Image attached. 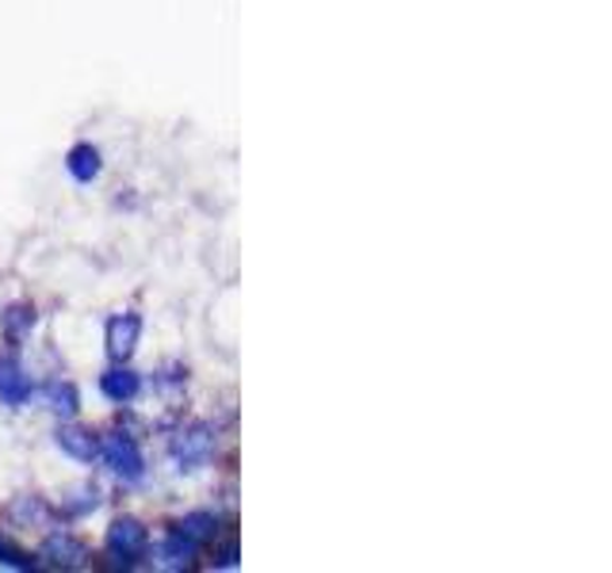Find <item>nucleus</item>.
Returning <instances> with one entry per match:
<instances>
[{
	"label": "nucleus",
	"mask_w": 612,
	"mask_h": 573,
	"mask_svg": "<svg viewBox=\"0 0 612 573\" xmlns=\"http://www.w3.org/2000/svg\"><path fill=\"white\" fill-rule=\"evenodd\" d=\"M100 463L127 485H138L146 478V455H142V448H138V440L131 436V432H111V436H100Z\"/></svg>",
	"instance_id": "nucleus-1"
},
{
	"label": "nucleus",
	"mask_w": 612,
	"mask_h": 573,
	"mask_svg": "<svg viewBox=\"0 0 612 573\" xmlns=\"http://www.w3.org/2000/svg\"><path fill=\"white\" fill-rule=\"evenodd\" d=\"M103 546H108V554L119 562V566H134L138 559L150 554V532H146V524L138 516H119V520H111Z\"/></svg>",
	"instance_id": "nucleus-2"
},
{
	"label": "nucleus",
	"mask_w": 612,
	"mask_h": 573,
	"mask_svg": "<svg viewBox=\"0 0 612 573\" xmlns=\"http://www.w3.org/2000/svg\"><path fill=\"white\" fill-rule=\"evenodd\" d=\"M89 543L81 540V535H73V532H50L47 540H42L39 546V566H50V570H84L89 566Z\"/></svg>",
	"instance_id": "nucleus-3"
},
{
	"label": "nucleus",
	"mask_w": 612,
	"mask_h": 573,
	"mask_svg": "<svg viewBox=\"0 0 612 573\" xmlns=\"http://www.w3.org/2000/svg\"><path fill=\"white\" fill-rule=\"evenodd\" d=\"M138 341H142V318H138L134 310L108 318V325H103V349H108L111 363H131L138 352Z\"/></svg>",
	"instance_id": "nucleus-4"
},
{
	"label": "nucleus",
	"mask_w": 612,
	"mask_h": 573,
	"mask_svg": "<svg viewBox=\"0 0 612 573\" xmlns=\"http://www.w3.org/2000/svg\"><path fill=\"white\" fill-rule=\"evenodd\" d=\"M211 451H214V429L203 421L188 424V429H180L177 436H172V459L180 463V471L203 466L207 459H211Z\"/></svg>",
	"instance_id": "nucleus-5"
},
{
	"label": "nucleus",
	"mask_w": 612,
	"mask_h": 573,
	"mask_svg": "<svg viewBox=\"0 0 612 573\" xmlns=\"http://www.w3.org/2000/svg\"><path fill=\"white\" fill-rule=\"evenodd\" d=\"M54 444L62 448L69 459H77V463H97L100 459V436L92 429H84V424H77V421L58 424Z\"/></svg>",
	"instance_id": "nucleus-6"
},
{
	"label": "nucleus",
	"mask_w": 612,
	"mask_h": 573,
	"mask_svg": "<svg viewBox=\"0 0 612 573\" xmlns=\"http://www.w3.org/2000/svg\"><path fill=\"white\" fill-rule=\"evenodd\" d=\"M100 394L116 405H131L142 394V375L131 371V363H111L100 375Z\"/></svg>",
	"instance_id": "nucleus-7"
},
{
	"label": "nucleus",
	"mask_w": 612,
	"mask_h": 573,
	"mask_svg": "<svg viewBox=\"0 0 612 573\" xmlns=\"http://www.w3.org/2000/svg\"><path fill=\"white\" fill-rule=\"evenodd\" d=\"M31 394H34V382L28 371H23L20 355H12V352L0 355V402L23 405Z\"/></svg>",
	"instance_id": "nucleus-8"
},
{
	"label": "nucleus",
	"mask_w": 612,
	"mask_h": 573,
	"mask_svg": "<svg viewBox=\"0 0 612 573\" xmlns=\"http://www.w3.org/2000/svg\"><path fill=\"white\" fill-rule=\"evenodd\" d=\"M4 516L12 520L16 527H47L50 520H54V509H50L39 493H20V497L8 505Z\"/></svg>",
	"instance_id": "nucleus-9"
},
{
	"label": "nucleus",
	"mask_w": 612,
	"mask_h": 573,
	"mask_svg": "<svg viewBox=\"0 0 612 573\" xmlns=\"http://www.w3.org/2000/svg\"><path fill=\"white\" fill-rule=\"evenodd\" d=\"M66 169L77 184H92V180L103 172V153L92 142H77L73 150L66 153Z\"/></svg>",
	"instance_id": "nucleus-10"
},
{
	"label": "nucleus",
	"mask_w": 612,
	"mask_h": 573,
	"mask_svg": "<svg viewBox=\"0 0 612 573\" xmlns=\"http://www.w3.org/2000/svg\"><path fill=\"white\" fill-rule=\"evenodd\" d=\"M161 566L165 570H195L200 566V546L172 527V532L161 540Z\"/></svg>",
	"instance_id": "nucleus-11"
},
{
	"label": "nucleus",
	"mask_w": 612,
	"mask_h": 573,
	"mask_svg": "<svg viewBox=\"0 0 612 573\" xmlns=\"http://www.w3.org/2000/svg\"><path fill=\"white\" fill-rule=\"evenodd\" d=\"M172 527H177V532L184 535V540H192L195 546H200V551H203L207 543L214 540V535L222 532L219 516H214L211 509H195V512H188V516H184V520H177V524H172Z\"/></svg>",
	"instance_id": "nucleus-12"
},
{
	"label": "nucleus",
	"mask_w": 612,
	"mask_h": 573,
	"mask_svg": "<svg viewBox=\"0 0 612 573\" xmlns=\"http://www.w3.org/2000/svg\"><path fill=\"white\" fill-rule=\"evenodd\" d=\"M97 509H100V490H97V485L81 482V485H73V490L62 493V512L69 520H81V516H89V512H97Z\"/></svg>",
	"instance_id": "nucleus-13"
},
{
	"label": "nucleus",
	"mask_w": 612,
	"mask_h": 573,
	"mask_svg": "<svg viewBox=\"0 0 612 573\" xmlns=\"http://www.w3.org/2000/svg\"><path fill=\"white\" fill-rule=\"evenodd\" d=\"M47 398H50V410L62 416V421H73L77 410H81V394H77L73 382H54V386L47 390Z\"/></svg>",
	"instance_id": "nucleus-14"
},
{
	"label": "nucleus",
	"mask_w": 612,
	"mask_h": 573,
	"mask_svg": "<svg viewBox=\"0 0 612 573\" xmlns=\"http://www.w3.org/2000/svg\"><path fill=\"white\" fill-rule=\"evenodd\" d=\"M0 325H4L8 341H20L23 333H31L34 329V306H28V302H16V306H8L4 314H0Z\"/></svg>",
	"instance_id": "nucleus-15"
},
{
	"label": "nucleus",
	"mask_w": 612,
	"mask_h": 573,
	"mask_svg": "<svg viewBox=\"0 0 612 573\" xmlns=\"http://www.w3.org/2000/svg\"><path fill=\"white\" fill-rule=\"evenodd\" d=\"M0 566H8V570H39V559H31L23 546H16L4 532H0Z\"/></svg>",
	"instance_id": "nucleus-16"
}]
</instances>
